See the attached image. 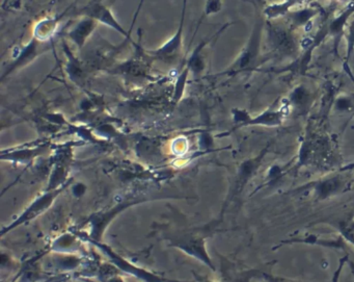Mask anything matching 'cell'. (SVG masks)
Instances as JSON below:
<instances>
[{"label": "cell", "mask_w": 354, "mask_h": 282, "mask_svg": "<svg viewBox=\"0 0 354 282\" xmlns=\"http://www.w3.org/2000/svg\"><path fill=\"white\" fill-rule=\"evenodd\" d=\"M291 244H304V245H314V246L326 247V248L337 249V250L344 251L347 253L349 251V247H348V242L345 240L343 236L339 234L333 238H325L322 236H317L314 233L306 234V236L301 238V236H297V238H288V240H281L277 246L273 248L275 250L277 248L283 246V245H291Z\"/></svg>", "instance_id": "1"}, {"label": "cell", "mask_w": 354, "mask_h": 282, "mask_svg": "<svg viewBox=\"0 0 354 282\" xmlns=\"http://www.w3.org/2000/svg\"><path fill=\"white\" fill-rule=\"evenodd\" d=\"M288 109L281 107L279 109H267L254 118H248L244 121V125L267 126V127H275L281 125L283 119L288 114Z\"/></svg>", "instance_id": "2"}, {"label": "cell", "mask_w": 354, "mask_h": 282, "mask_svg": "<svg viewBox=\"0 0 354 282\" xmlns=\"http://www.w3.org/2000/svg\"><path fill=\"white\" fill-rule=\"evenodd\" d=\"M347 184V180L342 179V177H331L321 182H313L312 188L317 198L322 200L331 195L337 194V192L342 193V191L346 190Z\"/></svg>", "instance_id": "3"}, {"label": "cell", "mask_w": 354, "mask_h": 282, "mask_svg": "<svg viewBox=\"0 0 354 282\" xmlns=\"http://www.w3.org/2000/svg\"><path fill=\"white\" fill-rule=\"evenodd\" d=\"M348 254H346L345 256L342 257L339 259V265H337V269L335 270V274L333 276V282H339V278H341V273L343 271V267H345L346 263H348Z\"/></svg>", "instance_id": "4"}, {"label": "cell", "mask_w": 354, "mask_h": 282, "mask_svg": "<svg viewBox=\"0 0 354 282\" xmlns=\"http://www.w3.org/2000/svg\"><path fill=\"white\" fill-rule=\"evenodd\" d=\"M348 44H349V51L350 49H354V21L352 22L351 26H350Z\"/></svg>", "instance_id": "5"}, {"label": "cell", "mask_w": 354, "mask_h": 282, "mask_svg": "<svg viewBox=\"0 0 354 282\" xmlns=\"http://www.w3.org/2000/svg\"><path fill=\"white\" fill-rule=\"evenodd\" d=\"M354 169V163L346 166V167L341 168V171H349V170Z\"/></svg>", "instance_id": "6"}, {"label": "cell", "mask_w": 354, "mask_h": 282, "mask_svg": "<svg viewBox=\"0 0 354 282\" xmlns=\"http://www.w3.org/2000/svg\"><path fill=\"white\" fill-rule=\"evenodd\" d=\"M348 263H349L350 267H351L352 274H353L354 276V263H352V261H348Z\"/></svg>", "instance_id": "7"}]
</instances>
